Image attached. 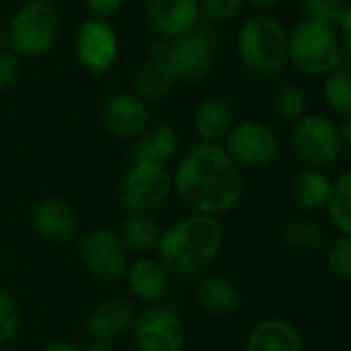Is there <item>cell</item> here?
<instances>
[{"label": "cell", "mask_w": 351, "mask_h": 351, "mask_svg": "<svg viewBox=\"0 0 351 351\" xmlns=\"http://www.w3.org/2000/svg\"><path fill=\"white\" fill-rule=\"evenodd\" d=\"M173 193L191 213L221 217L234 211L244 197L242 167L221 145L197 143L189 147L171 171Z\"/></svg>", "instance_id": "obj_1"}, {"label": "cell", "mask_w": 351, "mask_h": 351, "mask_svg": "<svg viewBox=\"0 0 351 351\" xmlns=\"http://www.w3.org/2000/svg\"><path fill=\"white\" fill-rule=\"evenodd\" d=\"M223 240V226L217 217L189 213L161 232L155 258L169 275L201 277L219 258Z\"/></svg>", "instance_id": "obj_2"}, {"label": "cell", "mask_w": 351, "mask_h": 351, "mask_svg": "<svg viewBox=\"0 0 351 351\" xmlns=\"http://www.w3.org/2000/svg\"><path fill=\"white\" fill-rule=\"evenodd\" d=\"M236 52L252 77L261 81L281 77L287 64V34L281 21L263 13L248 17L238 32Z\"/></svg>", "instance_id": "obj_3"}, {"label": "cell", "mask_w": 351, "mask_h": 351, "mask_svg": "<svg viewBox=\"0 0 351 351\" xmlns=\"http://www.w3.org/2000/svg\"><path fill=\"white\" fill-rule=\"evenodd\" d=\"M5 36L9 50L19 58L46 56L60 36L58 9L48 0H29L13 15Z\"/></svg>", "instance_id": "obj_4"}, {"label": "cell", "mask_w": 351, "mask_h": 351, "mask_svg": "<svg viewBox=\"0 0 351 351\" xmlns=\"http://www.w3.org/2000/svg\"><path fill=\"white\" fill-rule=\"evenodd\" d=\"M341 44L332 27L302 19L287 36V62L306 77H324L341 66Z\"/></svg>", "instance_id": "obj_5"}, {"label": "cell", "mask_w": 351, "mask_h": 351, "mask_svg": "<svg viewBox=\"0 0 351 351\" xmlns=\"http://www.w3.org/2000/svg\"><path fill=\"white\" fill-rule=\"evenodd\" d=\"M171 195V171L157 163H130L118 184V201L126 213H153Z\"/></svg>", "instance_id": "obj_6"}, {"label": "cell", "mask_w": 351, "mask_h": 351, "mask_svg": "<svg viewBox=\"0 0 351 351\" xmlns=\"http://www.w3.org/2000/svg\"><path fill=\"white\" fill-rule=\"evenodd\" d=\"M289 145L293 155L306 165L324 169L339 161L343 141L339 126L320 114H306L295 124H291Z\"/></svg>", "instance_id": "obj_7"}, {"label": "cell", "mask_w": 351, "mask_h": 351, "mask_svg": "<svg viewBox=\"0 0 351 351\" xmlns=\"http://www.w3.org/2000/svg\"><path fill=\"white\" fill-rule=\"evenodd\" d=\"M219 46V36L211 23L199 25L195 32L169 42L165 62L171 66L178 83H199L203 81L215 58V48Z\"/></svg>", "instance_id": "obj_8"}, {"label": "cell", "mask_w": 351, "mask_h": 351, "mask_svg": "<svg viewBox=\"0 0 351 351\" xmlns=\"http://www.w3.org/2000/svg\"><path fill=\"white\" fill-rule=\"evenodd\" d=\"M136 351H184V322L171 306L151 304L136 312L130 326Z\"/></svg>", "instance_id": "obj_9"}, {"label": "cell", "mask_w": 351, "mask_h": 351, "mask_svg": "<svg viewBox=\"0 0 351 351\" xmlns=\"http://www.w3.org/2000/svg\"><path fill=\"white\" fill-rule=\"evenodd\" d=\"M221 147L238 167L250 169L271 165L281 153V143L275 130L256 120L236 122Z\"/></svg>", "instance_id": "obj_10"}, {"label": "cell", "mask_w": 351, "mask_h": 351, "mask_svg": "<svg viewBox=\"0 0 351 351\" xmlns=\"http://www.w3.org/2000/svg\"><path fill=\"white\" fill-rule=\"evenodd\" d=\"M83 269L101 283H116L124 279L128 269V252L118 234L108 228L87 232L77 248Z\"/></svg>", "instance_id": "obj_11"}, {"label": "cell", "mask_w": 351, "mask_h": 351, "mask_svg": "<svg viewBox=\"0 0 351 351\" xmlns=\"http://www.w3.org/2000/svg\"><path fill=\"white\" fill-rule=\"evenodd\" d=\"M120 54V40L108 21L87 19L75 36V58L91 75L108 73Z\"/></svg>", "instance_id": "obj_12"}, {"label": "cell", "mask_w": 351, "mask_h": 351, "mask_svg": "<svg viewBox=\"0 0 351 351\" xmlns=\"http://www.w3.org/2000/svg\"><path fill=\"white\" fill-rule=\"evenodd\" d=\"M199 0H147L145 23L161 40L173 42L199 27Z\"/></svg>", "instance_id": "obj_13"}, {"label": "cell", "mask_w": 351, "mask_h": 351, "mask_svg": "<svg viewBox=\"0 0 351 351\" xmlns=\"http://www.w3.org/2000/svg\"><path fill=\"white\" fill-rule=\"evenodd\" d=\"M34 232L52 244H66L79 232V215L75 207L58 195L42 197L29 213Z\"/></svg>", "instance_id": "obj_14"}, {"label": "cell", "mask_w": 351, "mask_h": 351, "mask_svg": "<svg viewBox=\"0 0 351 351\" xmlns=\"http://www.w3.org/2000/svg\"><path fill=\"white\" fill-rule=\"evenodd\" d=\"M136 312V302L130 295H108L91 308L85 318V328L93 341L110 343L130 330Z\"/></svg>", "instance_id": "obj_15"}, {"label": "cell", "mask_w": 351, "mask_h": 351, "mask_svg": "<svg viewBox=\"0 0 351 351\" xmlns=\"http://www.w3.org/2000/svg\"><path fill=\"white\" fill-rule=\"evenodd\" d=\"M149 122V106L134 93H116L101 108L104 128L120 141H134Z\"/></svg>", "instance_id": "obj_16"}, {"label": "cell", "mask_w": 351, "mask_h": 351, "mask_svg": "<svg viewBox=\"0 0 351 351\" xmlns=\"http://www.w3.org/2000/svg\"><path fill=\"white\" fill-rule=\"evenodd\" d=\"M124 279L130 298L145 306L161 304L169 291V273L153 256H138L136 261L128 263Z\"/></svg>", "instance_id": "obj_17"}, {"label": "cell", "mask_w": 351, "mask_h": 351, "mask_svg": "<svg viewBox=\"0 0 351 351\" xmlns=\"http://www.w3.org/2000/svg\"><path fill=\"white\" fill-rule=\"evenodd\" d=\"M180 153V134L167 122H149V126L132 141V163L167 165Z\"/></svg>", "instance_id": "obj_18"}, {"label": "cell", "mask_w": 351, "mask_h": 351, "mask_svg": "<svg viewBox=\"0 0 351 351\" xmlns=\"http://www.w3.org/2000/svg\"><path fill=\"white\" fill-rule=\"evenodd\" d=\"M236 124V112L228 97L223 95H209L205 97L193 116L195 134L199 136V143H213L219 145L228 132Z\"/></svg>", "instance_id": "obj_19"}, {"label": "cell", "mask_w": 351, "mask_h": 351, "mask_svg": "<svg viewBox=\"0 0 351 351\" xmlns=\"http://www.w3.org/2000/svg\"><path fill=\"white\" fill-rule=\"evenodd\" d=\"M195 302L203 312L211 316H230L240 308L242 293L234 279L219 273H211L201 275L195 283Z\"/></svg>", "instance_id": "obj_20"}, {"label": "cell", "mask_w": 351, "mask_h": 351, "mask_svg": "<svg viewBox=\"0 0 351 351\" xmlns=\"http://www.w3.org/2000/svg\"><path fill=\"white\" fill-rule=\"evenodd\" d=\"M298 328L283 318H265L246 337L244 351H302Z\"/></svg>", "instance_id": "obj_21"}, {"label": "cell", "mask_w": 351, "mask_h": 351, "mask_svg": "<svg viewBox=\"0 0 351 351\" xmlns=\"http://www.w3.org/2000/svg\"><path fill=\"white\" fill-rule=\"evenodd\" d=\"M332 191V178L324 169L302 167L291 176L289 195L298 209L318 211L324 209Z\"/></svg>", "instance_id": "obj_22"}, {"label": "cell", "mask_w": 351, "mask_h": 351, "mask_svg": "<svg viewBox=\"0 0 351 351\" xmlns=\"http://www.w3.org/2000/svg\"><path fill=\"white\" fill-rule=\"evenodd\" d=\"M163 228L153 217V213H126V217L120 221L118 238L126 252H134L138 256H147L149 252L157 250V244L161 240Z\"/></svg>", "instance_id": "obj_23"}, {"label": "cell", "mask_w": 351, "mask_h": 351, "mask_svg": "<svg viewBox=\"0 0 351 351\" xmlns=\"http://www.w3.org/2000/svg\"><path fill=\"white\" fill-rule=\"evenodd\" d=\"M176 83H178L176 75L165 60H149V58L136 69L132 79L134 95L143 99L147 106L159 104L165 97H169Z\"/></svg>", "instance_id": "obj_24"}, {"label": "cell", "mask_w": 351, "mask_h": 351, "mask_svg": "<svg viewBox=\"0 0 351 351\" xmlns=\"http://www.w3.org/2000/svg\"><path fill=\"white\" fill-rule=\"evenodd\" d=\"M324 209L339 234H351V169L339 173L332 180V191Z\"/></svg>", "instance_id": "obj_25"}, {"label": "cell", "mask_w": 351, "mask_h": 351, "mask_svg": "<svg viewBox=\"0 0 351 351\" xmlns=\"http://www.w3.org/2000/svg\"><path fill=\"white\" fill-rule=\"evenodd\" d=\"M281 242L295 252H314L324 246V230L310 219H289L279 230Z\"/></svg>", "instance_id": "obj_26"}, {"label": "cell", "mask_w": 351, "mask_h": 351, "mask_svg": "<svg viewBox=\"0 0 351 351\" xmlns=\"http://www.w3.org/2000/svg\"><path fill=\"white\" fill-rule=\"evenodd\" d=\"M271 108H273V114L281 122L295 124L300 118L306 116L308 101H306L304 91L298 85L285 83V85H279L273 91V95H271Z\"/></svg>", "instance_id": "obj_27"}, {"label": "cell", "mask_w": 351, "mask_h": 351, "mask_svg": "<svg viewBox=\"0 0 351 351\" xmlns=\"http://www.w3.org/2000/svg\"><path fill=\"white\" fill-rule=\"evenodd\" d=\"M322 93H324L328 108L335 114L343 118L351 116V71L349 69H337L330 75H326Z\"/></svg>", "instance_id": "obj_28"}, {"label": "cell", "mask_w": 351, "mask_h": 351, "mask_svg": "<svg viewBox=\"0 0 351 351\" xmlns=\"http://www.w3.org/2000/svg\"><path fill=\"white\" fill-rule=\"evenodd\" d=\"M300 11L308 21L337 27L347 11V5L345 0H300Z\"/></svg>", "instance_id": "obj_29"}, {"label": "cell", "mask_w": 351, "mask_h": 351, "mask_svg": "<svg viewBox=\"0 0 351 351\" xmlns=\"http://www.w3.org/2000/svg\"><path fill=\"white\" fill-rule=\"evenodd\" d=\"M21 320V308L15 295L0 289V345H7L17 337Z\"/></svg>", "instance_id": "obj_30"}, {"label": "cell", "mask_w": 351, "mask_h": 351, "mask_svg": "<svg viewBox=\"0 0 351 351\" xmlns=\"http://www.w3.org/2000/svg\"><path fill=\"white\" fill-rule=\"evenodd\" d=\"M326 267L339 279L351 281V234H341L328 244Z\"/></svg>", "instance_id": "obj_31"}, {"label": "cell", "mask_w": 351, "mask_h": 351, "mask_svg": "<svg viewBox=\"0 0 351 351\" xmlns=\"http://www.w3.org/2000/svg\"><path fill=\"white\" fill-rule=\"evenodd\" d=\"M244 7V0H199L201 17L215 25L234 19Z\"/></svg>", "instance_id": "obj_32"}, {"label": "cell", "mask_w": 351, "mask_h": 351, "mask_svg": "<svg viewBox=\"0 0 351 351\" xmlns=\"http://www.w3.org/2000/svg\"><path fill=\"white\" fill-rule=\"evenodd\" d=\"M21 79V58L11 50H0V93L11 91Z\"/></svg>", "instance_id": "obj_33"}, {"label": "cell", "mask_w": 351, "mask_h": 351, "mask_svg": "<svg viewBox=\"0 0 351 351\" xmlns=\"http://www.w3.org/2000/svg\"><path fill=\"white\" fill-rule=\"evenodd\" d=\"M85 7L91 13V19L108 21L122 11L124 0H85Z\"/></svg>", "instance_id": "obj_34"}, {"label": "cell", "mask_w": 351, "mask_h": 351, "mask_svg": "<svg viewBox=\"0 0 351 351\" xmlns=\"http://www.w3.org/2000/svg\"><path fill=\"white\" fill-rule=\"evenodd\" d=\"M167 48H169V42L167 40H161V38H155L147 44V54H149V60H165L167 58Z\"/></svg>", "instance_id": "obj_35"}, {"label": "cell", "mask_w": 351, "mask_h": 351, "mask_svg": "<svg viewBox=\"0 0 351 351\" xmlns=\"http://www.w3.org/2000/svg\"><path fill=\"white\" fill-rule=\"evenodd\" d=\"M339 27H341V38H343V44H345V50H347V54L351 58V5L347 7Z\"/></svg>", "instance_id": "obj_36"}, {"label": "cell", "mask_w": 351, "mask_h": 351, "mask_svg": "<svg viewBox=\"0 0 351 351\" xmlns=\"http://www.w3.org/2000/svg\"><path fill=\"white\" fill-rule=\"evenodd\" d=\"M244 3H250L258 13H263V15H269L271 11H275L277 7H279V3L281 0H244Z\"/></svg>", "instance_id": "obj_37"}, {"label": "cell", "mask_w": 351, "mask_h": 351, "mask_svg": "<svg viewBox=\"0 0 351 351\" xmlns=\"http://www.w3.org/2000/svg\"><path fill=\"white\" fill-rule=\"evenodd\" d=\"M42 351H81V349L77 345L69 343V341H54V343L46 345Z\"/></svg>", "instance_id": "obj_38"}, {"label": "cell", "mask_w": 351, "mask_h": 351, "mask_svg": "<svg viewBox=\"0 0 351 351\" xmlns=\"http://www.w3.org/2000/svg\"><path fill=\"white\" fill-rule=\"evenodd\" d=\"M339 134H341V141L351 145V116L343 118L341 126H339Z\"/></svg>", "instance_id": "obj_39"}, {"label": "cell", "mask_w": 351, "mask_h": 351, "mask_svg": "<svg viewBox=\"0 0 351 351\" xmlns=\"http://www.w3.org/2000/svg\"><path fill=\"white\" fill-rule=\"evenodd\" d=\"M85 351H114V347L108 341H91Z\"/></svg>", "instance_id": "obj_40"}, {"label": "cell", "mask_w": 351, "mask_h": 351, "mask_svg": "<svg viewBox=\"0 0 351 351\" xmlns=\"http://www.w3.org/2000/svg\"><path fill=\"white\" fill-rule=\"evenodd\" d=\"M7 44V36H5V29L3 25H0V50H3V46Z\"/></svg>", "instance_id": "obj_41"}, {"label": "cell", "mask_w": 351, "mask_h": 351, "mask_svg": "<svg viewBox=\"0 0 351 351\" xmlns=\"http://www.w3.org/2000/svg\"><path fill=\"white\" fill-rule=\"evenodd\" d=\"M349 161H351V155H349Z\"/></svg>", "instance_id": "obj_42"}]
</instances>
